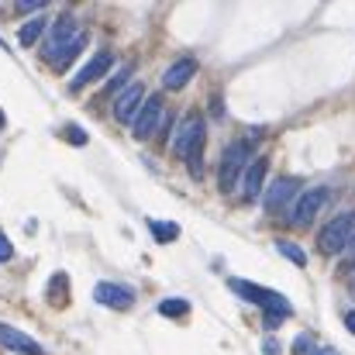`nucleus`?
I'll list each match as a JSON object with an SVG mask.
<instances>
[{
  "mask_svg": "<svg viewBox=\"0 0 355 355\" xmlns=\"http://www.w3.org/2000/svg\"><path fill=\"white\" fill-rule=\"evenodd\" d=\"M345 328L355 335V311H349V314H345Z\"/></svg>",
  "mask_w": 355,
  "mask_h": 355,
  "instance_id": "b1692460",
  "label": "nucleus"
},
{
  "mask_svg": "<svg viewBox=\"0 0 355 355\" xmlns=\"http://www.w3.org/2000/svg\"><path fill=\"white\" fill-rule=\"evenodd\" d=\"M10 255H14V245H10V238L0 232V262H10Z\"/></svg>",
  "mask_w": 355,
  "mask_h": 355,
  "instance_id": "4be33fe9",
  "label": "nucleus"
},
{
  "mask_svg": "<svg viewBox=\"0 0 355 355\" xmlns=\"http://www.w3.org/2000/svg\"><path fill=\"white\" fill-rule=\"evenodd\" d=\"M266 169H269V159H266V155L252 159V166H248V169H245V176H241V200H255V197H262Z\"/></svg>",
  "mask_w": 355,
  "mask_h": 355,
  "instance_id": "ddd939ff",
  "label": "nucleus"
},
{
  "mask_svg": "<svg viewBox=\"0 0 355 355\" xmlns=\"http://www.w3.org/2000/svg\"><path fill=\"white\" fill-rule=\"evenodd\" d=\"M248 166H252V141H248V138H235V141L225 148V155H221V173H218V183H221L225 193H232L238 183H241V176H245Z\"/></svg>",
  "mask_w": 355,
  "mask_h": 355,
  "instance_id": "20e7f679",
  "label": "nucleus"
},
{
  "mask_svg": "<svg viewBox=\"0 0 355 355\" xmlns=\"http://www.w3.org/2000/svg\"><path fill=\"white\" fill-rule=\"evenodd\" d=\"M148 232H152V238L155 241H176L180 238V225H173V221H148Z\"/></svg>",
  "mask_w": 355,
  "mask_h": 355,
  "instance_id": "dca6fc26",
  "label": "nucleus"
},
{
  "mask_svg": "<svg viewBox=\"0 0 355 355\" xmlns=\"http://www.w3.org/2000/svg\"><path fill=\"white\" fill-rule=\"evenodd\" d=\"M352 235H355V211H345V214H338V218H331V221L324 225V232L318 235V248H321L324 255H338V252L349 245Z\"/></svg>",
  "mask_w": 355,
  "mask_h": 355,
  "instance_id": "39448f33",
  "label": "nucleus"
},
{
  "mask_svg": "<svg viewBox=\"0 0 355 355\" xmlns=\"http://www.w3.org/2000/svg\"><path fill=\"white\" fill-rule=\"evenodd\" d=\"M228 286L235 290L241 300H248V304H255V307H262L266 311V318H290V300L283 297V293H276V290H266V286H255V283H248V279H228Z\"/></svg>",
  "mask_w": 355,
  "mask_h": 355,
  "instance_id": "7ed1b4c3",
  "label": "nucleus"
},
{
  "mask_svg": "<svg viewBox=\"0 0 355 355\" xmlns=\"http://www.w3.org/2000/svg\"><path fill=\"white\" fill-rule=\"evenodd\" d=\"M193 73H197V59H193V55H183V59H176V62L162 73V87H166V90H183V87L193 80Z\"/></svg>",
  "mask_w": 355,
  "mask_h": 355,
  "instance_id": "f8f14e48",
  "label": "nucleus"
},
{
  "mask_svg": "<svg viewBox=\"0 0 355 355\" xmlns=\"http://www.w3.org/2000/svg\"><path fill=\"white\" fill-rule=\"evenodd\" d=\"M94 300L104 304V307H114V311H128L135 304V290L131 286H121V283H97L94 286Z\"/></svg>",
  "mask_w": 355,
  "mask_h": 355,
  "instance_id": "9b49d317",
  "label": "nucleus"
},
{
  "mask_svg": "<svg viewBox=\"0 0 355 355\" xmlns=\"http://www.w3.org/2000/svg\"><path fill=\"white\" fill-rule=\"evenodd\" d=\"M162 121H166V104H162V97H159V94H155V97H145L141 111H138L135 121H131V135H135L138 141H145V138H152V135L159 131Z\"/></svg>",
  "mask_w": 355,
  "mask_h": 355,
  "instance_id": "0eeeda50",
  "label": "nucleus"
},
{
  "mask_svg": "<svg viewBox=\"0 0 355 355\" xmlns=\"http://www.w3.org/2000/svg\"><path fill=\"white\" fill-rule=\"evenodd\" d=\"M204 141H207L204 118H200V114H187V118L180 121L176 135H173V155L183 159L193 176L204 173Z\"/></svg>",
  "mask_w": 355,
  "mask_h": 355,
  "instance_id": "f03ea898",
  "label": "nucleus"
},
{
  "mask_svg": "<svg viewBox=\"0 0 355 355\" xmlns=\"http://www.w3.org/2000/svg\"><path fill=\"white\" fill-rule=\"evenodd\" d=\"M187 311H190V304L180 300V297H169V300L159 304V314H162V318H183Z\"/></svg>",
  "mask_w": 355,
  "mask_h": 355,
  "instance_id": "a211bd4d",
  "label": "nucleus"
},
{
  "mask_svg": "<svg viewBox=\"0 0 355 355\" xmlns=\"http://www.w3.org/2000/svg\"><path fill=\"white\" fill-rule=\"evenodd\" d=\"M83 42H87V38H83V31H80V21H76L73 14H59V17L52 21V31H49V42H45L42 55L49 59V66L66 69V66L80 55Z\"/></svg>",
  "mask_w": 355,
  "mask_h": 355,
  "instance_id": "f257e3e1",
  "label": "nucleus"
},
{
  "mask_svg": "<svg viewBox=\"0 0 355 355\" xmlns=\"http://www.w3.org/2000/svg\"><path fill=\"white\" fill-rule=\"evenodd\" d=\"M276 252H283L290 262H297V266H307V255H304V248L297 245V241H286V238H276Z\"/></svg>",
  "mask_w": 355,
  "mask_h": 355,
  "instance_id": "f3484780",
  "label": "nucleus"
},
{
  "mask_svg": "<svg viewBox=\"0 0 355 355\" xmlns=\"http://www.w3.org/2000/svg\"><path fill=\"white\" fill-rule=\"evenodd\" d=\"M345 248H349V252H355V235L349 238V245H345Z\"/></svg>",
  "mask_w": 355,
  "mask_h": 355,
  "instance_id": "393cba45",
  "label": "nucleus"
},
{
  "mask_svg": "<svg viewBox=\"0 0 355 355\" xmlns=\"http://www.w3.org/2000/svg\"><path fill=\"white\" fill-rule=\"evenodd\" d=\"M141 104H145V87H141V83H128L118 97H114V118H118L121 124H131L135 114L141 111Z\"/></svg>",
  "mask_w": 355,
  "mask_h": 355,
  "instance_id": "1a4fd4ad",
  "label": "nucleus"
},
{
  "mask_svg": "<svg viewBox=\"0 0 355 355\" xmlns=\"http://www.w3.org/2000/svg\"><path fill=\"white\" fill-rule=\"evenodd\" d=\"M66 138H69L73 145H87V131H83V128H76V124H69V128H66Z\"/></svg>",
  "mask_w": 355,
  "mask_h": 355,
  "instance_id": "412c9836",
  "label": "nucleus"
},
{
  "mask_svg": "<svg viewBox=\"0 0 355 355\" xmlns=\"http://www.w3.org/2000/svg\"><path fill=\"white\" fill-rule=\"evenodd\" d=\"M262 352H266V355H279V345H276V342H272V338H269V342H266V345H262Z\"/></svg>",
  "mask_w": 355,
  "mask_h": 355,
  "instance_id": "5701e85b",
  "label": "nucleus"
},
{
  "mask_svg": "<svg viewBox=\"0 0 355 355\" xmlns=\"http://www.w3.org/2000/svg\"><path fill=\"white\" fill-rule=\"evenodd\" d=\"M128 76H131V69H121V73L114 76V80H107V87H104V90H107V94H121V90H124L121 83H124Z\"/></svg>",
  "mask_w": 355,
  "mask_h": 355,
  "instance_id": "aec40b11",
  "label": "nucleus"
},
{
  "mask_svg": "<svg viewBox=\"0 0 355 355\" xmlns=\"http://www.w3.org/2000/svg\"><path fill=\"white\" fill-rule=\"evenodd\" d=\"M42 31H45V17H31V21H24V24H21L17 42H21V45H31V42H38V38H42Z\"/></svg>",
  "mask_w": 355,
  "mask_h": 355,
  "instance_id": "2eb2a0df",
  "label": "nucleus"
},
{
  "mask_svg": "<svg viewBox=\"0 0 355 355\" xmlns=\"http://www.w3.org/2000/svg\"><path fill=\"white\" fill-rule=\"evenodd\" d=\"M331 193H328V187H314V190H304L297 200H293V207H290V225H297V228H311V221L318 218V211L324 207V200H328Z\"/></svg>",
  "mask_w": 355,
  "mask_h": 355,
  "instance_id": "423d86ee",
  "label": "nucleus"
},
{
  "mask_svg": "<svg viewBox=\"0 0 355 355\" xmlns=\"http://www.w3.org/2000/svg\"><path fill=\"white\" fill-rule=\"evenodd\" d=\"M42 7H45V0H17V10H21V14H35V17H38Z\"/></svg>",
  "mask_w": 355,
  "mask_h": 355,
  "instance_id": "6ab92c4d",
  "label": "nucleus"
},
{
  "mask_svg": "<svg viewBox=\"0 0 355 355\" xmlns=\"http://www.w3.org/2000/svg\"><path fill=\"white\" fill-rule=\"evenodd\" d=\"M0 345L3 349H14V352H24V355H45V349L31 335H24V331H17V328H10L3 321H0Z\"/></svg>",
  "mask_w": 355,
  "mask_h": 355,
  "instance_id": "4468645a",
  "label": "nucleus"
},
{
  "mask_svg": "<svg viewBox=\"0 0 355 355\" xmlns=\"http://www.w3.org/2000/svg\"><path fill=\"white\" fill-rule=\"evenodd\" d=\"M3 124H7V118H3V111H0V128H3Z\"/></svg>",
  "mask_w": 355,
  "mask_h": 355,
  "instance_id": "a878e982",
  "label": "nucleus"
},
{
  "mask_svg": "<svg viewBox=\"0 0 355 355\" xmlns=\"http://www.w3.org/2000/svg\"><path fill=\"white\" fill-rule=\"evenodd\" d=\"M111 66H114V55H111V52H97V55H94V59H90V62H87V66H83V69H80V73L69 80V90H73V94H80L83 87L97 83V80H101V76H104Z\"/></svg>",
  "mask_w": 355,
  "mask_h": 355,
  "instance_id": "9d476101",
  "label": "nucleus"
},
{
  "mask_svg": "<svg viewBox=\"0 0 355 355\" xmlns=\"http://www.w3.org/2000/svg\"><path fill=\"white\" fill-rule=\"evenodd\" d=\"M300 193H304V183H300L297 176H276V180L269 183L262 204H266V211H283V207L293 204Z\"/></svg>",
  "mask_w": 355,
  "mask_h": 355,
  "instance_id": "6e6552de",
  "label": "nucleus"
}]
</instances>
